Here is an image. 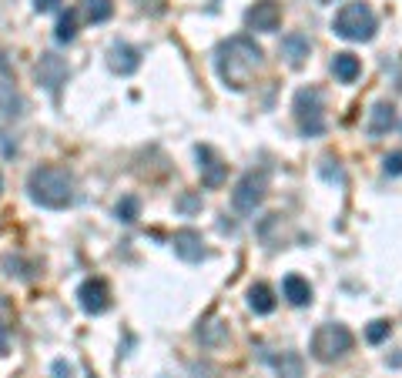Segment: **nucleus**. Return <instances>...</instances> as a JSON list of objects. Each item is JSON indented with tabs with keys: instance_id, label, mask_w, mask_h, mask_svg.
Wrapping results in <instances>:
<instances>
[{
	"instance_id": "nucleus-12",
	"label": "nucleus",
	"mask_w": 402,
	"mask_h": 378,
	"mask_svg": "<svg viewBox=\"0 0 402 378\" xmlns=\"http://www.w3.org/2000/svg\"><path fill=\"white\" fill-rule=\"evenodd\" d=\"M108 67H111L114 74H121V77H131L134 71L141 67V54L138 47H131V44H111V51H108Z\"/></svg>"
},
{
	"instance_id": "nucleus-5",
	"label": "nucleus",
	"mask_w": 402,
	"mask_h": 378,
	"mask_svg": "<svg viewBox=\"0 0 402 378\" xmlns=\"http://www.w3.org/2000/svg\"><path fill=\"white\" fill-rule=\"evenodd\" d=\"M295 121H299V131L305 138H318L326 134V101H322V90L318 88H302L295 90Z\"/></svg>"
},
{
	"instance_id": "nucleus-23",
	"label": "nucleus",
	"mask_w": 402,
	"mask_h": 378,
	"mask_svg": "<svg viewBox=\"0 0 402 378\" xmlns=\"http://www.w3.org/2000/svg\"><path fill=\"white\" fill-rule=\"evenodd\" d=\"M389 335H392V321H386V318H376V321H369V328H365V341L369 345H382Z\"/></svg>"
},
{
	"instance_id": "nucleus-15",
	"label": "nucleus",
	"mask_w": 402,
	"mask_h": 378,
	"mask_svg": "<svg viewBox=\"0 0 402 378\" xmlns=\"http://www.w3.org/2000/svg\"><path fill=\"white\" fill-rule=\"evenodd\" d=\"M282 295L289 298V305L305 308V305L312 302V285H309L302 275H285V281H282Z\"/></svg>"
},
{
	"instance_id": "nucleus-19",
	"label": "nucleus",
	"mask_w": 402,
	"mask_h": 378,
	"mask_svg": "<svg viewBox=\"0 0 402 378\" xmlns=\"http://www.w3.org/2000/svg\"><path fill=\"white\" fill-rule=\"evenodd\" d=\"M77 13H81L88 24H104V20H111L114 4H111V0H81Z\"/></svg>"
},
{
	"instance_id": "nucleus-27",
	"label": "nucleus",
	"mask_w": 402,
	"mask_h": 378,
	"mask_svg": "<svg viewBox=\"0 0 402 378\" xmlns=\"http://www.w3.org/2000/svg\"><path fill=\"white\" fill-rule=\"evenodd\" d=\"M50 372H54V378H71L74 375V365H71V362H54V365H50Z\"/></svg>"
},
{
	"instance_id": "nucleus-4",
	"label": "nucleus",
	"mask_w": 402,
	"mask_h": 378,
	"mask_svg": "<svg viewBox=\"0 0 402 378\" xmlns=\"http://www.w3.org/2000/svg\"><path fill=\"white\" fill-rule=\"evenodd\" d=\"M352 331L345 325H339V321H326V325L315 328L312 335V358L315 362H322V365H328V362H339V358H345V355L352 352Z\"/></svg>"
},
{
	"instance_id": "nucleus-10",
	"label": "nucleus",
	"mask_w": 402,
	"mask_h": 378,
	"mask_svg": "<svg viewBox=\"0 0 402 378\" xmlns=\"http://www.w3.org/2000/svg\"><path fill=\"white\" fill-rule=\"evenodd\" d=\"M171 244H175L178 258L188 261V265H198V261L208 258V248H205V241H201V235L195 231V228H181V231H175Z\"/></svg>"
},
{
	"instance_id": "nucleus-16",
	"label": "nucleus",
	"mask_w": 402,
	"mask_h": 378,
	"mask_svg": "<svg viewBox=\"0 0 402 378\" xmlns=\"http://www.w3.org/2000/svg\"><path fill=\"white\" fill-rule=\"evenodd\" d=\"M332 74H335V81H342V84H355L359 74H362V61L349 51L335 54V57H332Z\"/></svg>"
},
{
	"instance_id": "nucleus-11",
	"label": "nucleus",
	"mask_w": 402,
	"mask_h": 378,
	"mask_svg": "<svg viewBox=\"0 0 402 378\" xmlns=\"http://www.w3.org/2000/svg\"><path fill=\"white\" fill-rule=\"evenodd\" d=\"M67 77H71V71H67V61H64V57H57V54H44V57L38 61V81L50 90V94H57V90H61V84H67Z\"/></svg>"
},
{
	"instance_id": "nucleus-26",
	"label": "nucleus",
	"mask_w": 402,
	"mask_h": 378,
	"mask_svg": "<svg viewBox=\"0 0 402 378\" xmlns=\"http://www.w3.org/2000/svg\"><path fill=\"white\" fill-rule=\"evenodd\" d=\"M178 211H185V215H195L201 208V198L198 194H185V198H178V204H175Z\"/></svg>"
},
{
	"instance_id": "nucleus-6",
	"label": "nucleus",
	"mask_w": 402,
	"mask_h": 378,
	"mask_svg": "<svg viewBox=\"0 0 402 378\" xmlns=\"http://www.w3.org/2000/svg\"><path fill=\"white\" fill-rule=\"evenodd\" d=\"M265 191H268V175L265 171H245L241 181L235 184V191H231V204L241 215H251L265 201Z\"/></svg>"
},
{
	"instance_id": "nucleus-21",
	"label": "nucleus",
	"mask_w": 402,
	"mask_h": 378,
	"mask_svg": "<svg viewBox=\"0 0 402 378\" xmlns=\"http://www.w3.org/2000/svg\"><path fill=\"white\" fill-rule=\"evenodd\" d=\"M114 215H117V221H125V225H134L141 215V201L134 198V194H125L121 201L114 204Z\"/></svg>"
},
{
	"instance_id": "nucleus-14",
	"label": "nucleus",
	"mask_w": 402,
	"mask_h": 378,
	"mask_svg": "<svg viewBox=\"0 0 402 378\" xmlns=\"http://www.w3.org/2000/svg\"><path fill=\"white\" fill-rule=\"evenodd\" d=\"M309 54H312V44H309V37H305V34L292 30V34H285V37H282V57H285V64H289V67H302V64L309 61Z\"/></svg>"
},
{
	"instance_id": "nucleus-1",
	"label": "nucleus",
	"mask_w": 402,
	"mask_h": 378,
	"mask_svg": "<svg viewBox=\"0 0 402 378\" xmlns=\"http://www.w3.org/2000/svg\"><path fill=\"white\" fill-rule=\"evenodd\" d=\"M265 51L248 37V34H235L218 44L214 51V67H218V77L225 81V88L231 90H245L255 81V74L262 71Z\"/></svg>"
},
{
	"instance_id": "nucleus-31",
	"label": "nucleus",
	"mask_w": 402,
	"mask_h": 378,
	"mask_svg": "<svg viewBox=\"0 0 402 378\" xmlns=\"http://www.w3.org/2000/svg\"><path fill=\"white\" fill-rule=\"evenodd\" d=\"M0 188H4V181H0Z\"/></svg>"
},
{
	"instance_id": "nucleus-29",
	"label": "nucleus",
	"mask_w": 402,
	"mask_h": 378,
	"mask_svg": "<svg viewBox=\"0 0 402 378\" xmlns=\"http://www.w3.org/2000/svg\"><path fill=\"white\" fill-rule=\"evenodd\" d=\"M7 345H11V335H7V328L0 325V355H7Z\"/></svg>"
},
{
	"instance_id": "nucleus-24",
	"label": "nucleus",
	"mask_w": 402,
	"mask_h": 378,
	"mask_svg": "<svg viewBox=\"0 0 402 378\" xmlns=\"http://www.w3.org/2000/svg\"><path fill=\"white\" fill-rule=\"evenodd\" d=\"M198 338H201V345L214 348V345H222V341H225V328L218 325V321H208V325L198 328Z\"/></svg>"
},
{
	"instance_id": "nucleus-30",
	"label": "nucleus",
	"mask_w": 402,
	"mask_h": 378,
	"mask_svg": "<svg viewBox=\"0 0 402 378\" xmlns=\"http://www.w3.org/2000/svg\"><path fill=\"white\" fill-rule=\"evenodd\" d=\"M315 4H332V0H315Z\"/></svg>"
},
{
	"instance_id": "nucleus-3",
	"label": "nucleus",
	"mask_w": 402,
	"mask_h": 378,
	"mask_svg": "<svg viewBox=\"0 0 402 378\" xmlns=\"http://www.w3.org/2000/svg\"><path fill=\"white\" fill-rule=\"evenodd\" d=\"M376 27H379V20L365 0H349V4H342V11L335 13L332 34L342 40H352V44H365V40L376 37Z\"/></svg>"
},
{
	"instance_id": "nucleus-18",
	"label": "nucleus",
	"mask_w": 402,
	"mask_h": 378,
	"mask_svg": "<svg viewBox=\"0 0 402 378\" xmlns=\"http://www.w3.org/2000/svg\"><path fill=\"white\" fill-rule=\"evenodd\" d=\"M272 368L278 372V378H302L305 372V362H302L299 352H282V355H268Z\"/></svg>"
},
{
	"instance_id": "nucleus-13",
	"label": "nucleus",
	"mask_w": 402,
	"mask_h": 378,
	"mask_svg": "<svg viewBox=\"0 0 402 378\" xmlns=\"http://www.w3.org/2000/svg\"><path fill=\"white\" fill-rule=\"evenodd\" d=\"M392 127H396V107H392L389 101L372 104V111H369V121H365V131H369V138H372V141L386 138Z\"/></svg>"
},
{
	"instance_id": "nucleus-8",
	"label": "nucleus",
	"mask_w": 402,
	"mask_h": 378,
	"mask_svg": "<svg viewBox=\"0 0 402 378\" xmlns=\"http://www.w3.org/2000/svg\"><path fill=\"white\" fill-rule=\"evenodd\" d=\"M195 158H198L201 184H205V188H222V184H225V177H228V164L214 154V148L198 144V148H195Z\"/></svg>"
},
{
	"instance_id": "nucleus-2",
	"label": "nucleus",
	"mask_w": 402,
	"mask_h": 378,
	"mask_svg": "<svg viewBox=\"0 0 402 378\" xmlns=\"http://www.w3.org/2000/svg\"><path fill=\"white\" fill-rule=\"evenodd\" d=\"M27 194L30 201L47 208V211H64L74 204V175L64 171V167H54V164H40L27 175Z\"/></svg>"
},
{
	"instance_id": "nucleus-17",
	"label": "nucleus",
	"mask_w": 402,
	"mask_h": 378,
	"mask_svg": "<svg viewBox=\"0 0 402 378\" xmlns=\"http://www.w3.org/2000/svg\"><path fill=\"white\" fill-rule=\"evenodd\" d=\"M275 305H278L275 291L268 288L265 281H258V285H251V288H248V308L255 312V315H272V312H275Z\"/></svg>"
},
{
	"instance_id": "nucleus-25",
	"label": "nucleus",
	"mask_w": 402,
	"mask_h": 378,
	"mask_svg": "<svg viewBox=\"0 0 402 378\" xmlns=\"http://www.w3.org/2000/svg\"><path fill=\"white\" fill-rule=\"evenodd\" d=\"M382 171H386V175H402V151H392V154H386V158H382Z\"/></svg>"
},
{
	"instance_id": "nucleus-20",
	"label": "nucleus",
	"mask_w": 402,
	"mask_h": 378,
	"mask_svg": "<svg viewBox=\"0 0 402 378\" xmlns=\"http://www.w3.org/2000/svg\"><path fill=\"white\" fill-rule=\"evenodd\" d=\"M21 107H24L21 94H17L13 88H7V84H0V121H13V117H21Z\"/></svg>"
},
{
	"instance_id": "nucleus-28",
	"label": "nucleus",
	"mask_w": 402,
	"mask_h": 378,
	"mask_svg": "<svg viewBox=\"0 0 402 378\" xmlns=\"http://www.w3.org/2000/svg\"><path fill=\"white\" fill-rule=\"evenodd\" d=\"M57 4H61V0H34V11H38V13H50V11H57Z\"/></svg>"
},
{
	"instance_id": "nucleus-7",
	"label": "nucleus",
	"mask_w": 402,
	"mask_h": 378,
	"mask_svg": "<svg viewBox=\"0 0 402 378\" xmlns=\"http://www.w3.org/2000/svg\"><path fill=\"white\" fill-rule=\"evenodd\" d=\"M245 24L255 34H275L278 24H282V7L275 0H258V4H251L245 11Z\"/></svg>"
},
{
	"instance_id": "nucleus-22",
	"label": "nucleus",
	"mask_w": 402,
	"mask_h": 378,
	"mask_svg": "<svg viewBox=\"0 0 402 378\" xmlns=\"http://www.w3.org/2000/svg\"><path fill=\"white\" fill-rule=\"evenodd\" d=\"M54 37L61 40V44H71L77 37V11H64L61 20H57V30H54Z\"/></svg>"
},
{
	"instance_id": "nucleus-9",
	"label": "nucleus",
	"mask_w": 402,
	"mask_h": 378,
	"mask_svg": "<svg viewBox=\"0 0 402 378\" xmlns=\"http://www.w3.org/2000/svg\"><path fill=\"white\" fill-rule=\"evenodd\" d=\"M77 305L88 312V315H104L111 308V291L100 278H88L81 288H77Z\"/></svg>"
}]
</instances>
